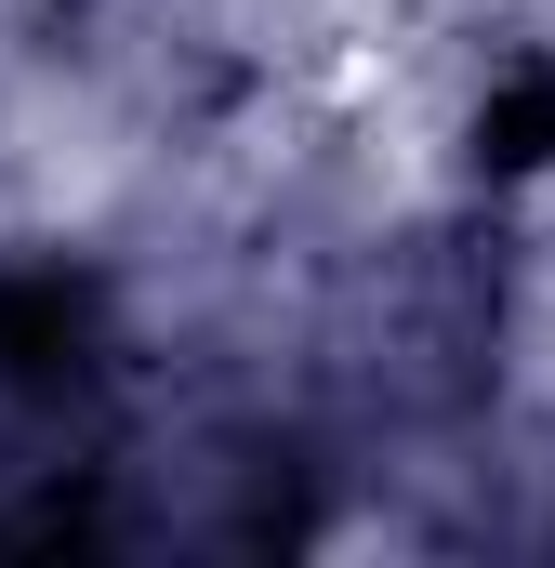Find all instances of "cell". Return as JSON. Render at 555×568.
<instances>
[{"label": "cell", "instance_id": "obj_1", "mask_svg": "<svg viewBox=\"0 0 555 568\" xmlns=\"http://www.w3.org/2000/svg\"><path fill=\"white\" fill-rule=\"evenodd\" d=\"M0 344H13V384H53V371H80V304L67 291H13Z\"/></svg>", "mask_w": 555, "mask_h": 568}]
</instances>
